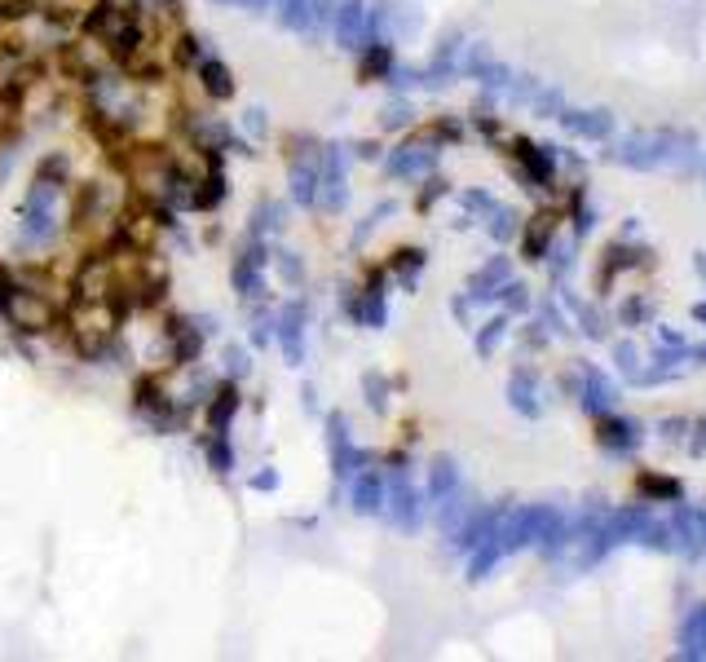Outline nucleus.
<instances>
[{"instance_id": "obj_1", "label": "nucleus", "mask_w": 706, "mask_h": 662, "mask_svg": "<svg viewBox=\"0 0 706 662\" xmlns=\"http://www.w3.org/2000/svg\"><path fill=\"white\" fill-rule=\"evenodd\" d=\"M234 411H239V384L226 380V384H217V389H212L208 407H203V424H208V433H226L230 420H234Z\"/></svg>"}, {"instance_id": "obj_2", "label": "nucleus", "mask_w": 706, "mask_h": 662, "mask_svg": "<svg viewBox=\"0 0 706 662\" xmlns=\"http://www.w3.org/2000/svg\"><path fill=\"white\" fill-rule=\"evenodd\" d=\"M195 76H199V93H203V98H212V102H230L234 98V76H230L226 62L199 58L195 62Z\"/></svg>"}, {"instance_id": "obj_3", "label": "nucleus", "mask_w": 706, "mask_h": 662, "mask_svg": "<svg viewBox=\"0 0 706 662\" xmlns=\"http://www.w3.org/2000/svg\"><path fill=\"white\" fill-rule=\"evenodd\" d=\"M199 62V40L190 36V31H177L173 36V45H168V67H177V71H190Z\"/></svg>"}, {"instance_id": "obj_4", "label": "nucleus", "mask_w": 706, "mask_h": 662, "mask_svg": "<svg viewBox=\"0 0 706 662\" xmlns=\"http://www.w3.org/2000/svg\"><path fill=\"white\" fill-rule=\"evenodd\" d=\"M199 446H203V455H208V464L217 468V473H230V468H234V455H230V446H226V433L199 437Z\"/></svg>"}, {"instance_id": "obj_5", "label": "nucleus", "mask_w": 706, "mask_h": 662, "mask_svg": "<svg viewBox=\"0 0 706 662\" xmlns=\"http://www.w3.org/2000/svg\"><path fill=\"white\" fill-rule=\"evenodd\" d=\"M384 71H389V49H384V45H367V53H362V62H358V80L371 84V80H380Z\"/></svg>"}, {"instance_id": "obj_6", "label": "nucleus", "mask_w": 706, "mask_h": 662, "mask_svg": "<svg viewBox=\"0 0 706 662\" xmlns=\"http://www.w3.org/2000/svg\"><path fill=\"white\" fill-rule=\"evenodd\" d=\"M36 181H45V186H62V181H67V155H45V159H40Z\"/></svg>"}, {"instance_id": "obj_7", "label": "nucleus", "mask_w": 706, "mask_h": 662, "mask_svg": "<svg viewBox=\"0 0 706 662\" xmlns=\"http://www.w3.org/2000/svg\"><path fill=\"white\" fill-rule=\"evenodd\" d=\"M14 292H18V274L9 270L5 261H0V305H5V301H9V296H14Z\"/></svg>"}, {"instance_id": "obj_8", "label": "nucleus", "mask_w": 706, "mask_h": 662, "mask_svg": "<svg viewBox=\"0 0 706 662\" xmlns=\"http://www.w3.org/2000/svg\"><path fill=\"white\" fill-rule=\"evenodd\" d=\"M226 362H230L234 376H243V371H248V354H243V349H226Z\"/></svg>"}]
</instances>
